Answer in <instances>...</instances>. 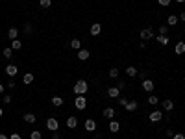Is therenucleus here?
I'll use <instances>...</instances> for the list:
<instances>
[{"instance_id": "nucleus-21", "label": "nucleus", "mask_w": 185, "mask_h": 139, "mask_svg": "<svg viewBox=\"0 0 185 139\" xmlns=\"http://www.w3.org/2000/svg\"><path fill=\"white\" fill-rule=\"evenodd\" d=\"M155 41H157L159 45H163V46H165V45H169V35H157Z\"/></svg>"}, {"instance_id": "nucleus-3", "label": "nucleus", "mask_w": 185, "mask_h": 139, "mask_svg": "<svg viewBox=\"0 0 185 139\" xmlns=\"http://www.w3.org/2000/svg\"><path fill=\"white\" fill-rule=\"evenodd\" d=\"M46 128H48L50 132H58V128H59V123H58V119H56V117H50V119H46Z\"/></svg>"}, {"instance_id": "nucleus-12", "label": "nucleus", "mask_w": 185, "mask_h": 139, "mask_svg": "<svg viewBox=\"0 0 185 139\" xmlns=\"http://www.w3.org/2000/svg\"><path fill=\"white\" fill-rule=\"evenodd\" d=\"M100 32H102V24L95 22V24L91 26V35H100Z\"/></svg>"}, {"instance_id": "nucleus-6", "label": "nucleus", "mask_w": 185, "mask_h": 139, "mask_svg": "<svg viewBox=\"0 0 185 139\" xmlns=\"http://www.w3.org/2000/svg\"><path fill=\"white\" fill-rule=\"evenodd\" d=\"M107 97H111V98H119V97H120V89H119L117 85L109 87V89H107Z\"/></svg>"}, {"instance_id": "nucleus-19", "label": "nucleus", "mask_w": 185, "mask_h": 139, "mask_svg": "<svg viewBox=\"0 0 185 139\" xmlns=\"http://www.w3.org/2000/svg\"><path fill=\"white\" fill-rule=\"evenodd\" d=\"M178 15H169V19H167V24L169 26H174V24H178Z\"/></svg>"}, {"instance_id": "nucleus-28", "label": "nucleus", "mask_w": 185, "mask_h": 139, "mask_svg": "<svg viewBox=\"0 0 185 139\" xmlns=\"http://www.w3.org/2000/svg\"><path fill=\"white\" fill-rule=\"evenodd\" d=\"M109 78H113V80H115V78H119V69H115V67L109 69Z\"/></svg>"}, {"instance_id": "nucleus-18", "label": "nucleus", "mask_w": 185, "mask_h": 139, "mask_svg": "<svg viewBox=\"0 0 185 139\" xmlns=\"http://www.w3.org/2000/svg\"><path fill=\"white\" fill-rule=\"evenodd\" d=\"M163 109H165V111H172V109H174V102L169 100V98L163 100Z\"/></svg>"}, {"instance_id": "nucleus-11", "label": "nucleus", "mask_w": 185, "mask_h": 139, "mask_svg": "<svg viewBox=\"0 0 185 139\" xmlns=\"http://www.w3.org/2000/svg\"><path fill=\"white\" fill-rule=\"evenodd\" d=\"M174 52H176L178 56H181V54H185V43H183V41H180V43H176V46H174Z\"/></svg>"}, {"instance_id": "nucleus-13", "label": "nucleus", "mask_w": 185, "mask_h": 139, "mask_svg": "<svg viewBox=\"0 0 185 139\" xmlns=\"http://www.w3.org/2000/svg\"><path fill=\"white\" fill-rule=\"evenodd\" d=\"M119 130H120V123H117V121H111L109 123V132L111 134H117Z\"/></svg>"}, {"instance_id": "nucleus-9", "label": "nucleus", "mask_w": 185, "mask_h": 139, "mask_svg": "<svg viewBox=\"0 0 185 139\" xmlns=\"http://www.w3.org/2000/svg\"><path fill=\"white\" fill-rule=\"evenodd\" d=\"M85 130L87 132H96V123L92 121V119H87L85 121Z\"/></svg>"}, {"instance_id": "nucleus-34", "label": "nucleus", "mask_w": 185, "mask_h": 139, "mask_svg": "<svg viewBox=\"0 0 185 139\" xmlns=\"http://www.w3.org/2000/svg\"><path fill=\"white\" fill-rule=\"evenodd\" d=\"M11 52L13 48H4V58H11Z\"/></svg>"}, {"instance_id": "nucleus-5", "label": "nucleus", "mask_w": 185, "mask_h": 139, "mask_svg": "<svg viewBox=\"0 0 185 139\" xmlns=\"http://www.w3.org/2000/svg\"><path fill=\"white\" fill-rule=\"evenodd\" d=\"M139 35H141V39H143V41L154 39V30H152V28H143V30H141V34H139Z\"/></svg>"}, {"instance_id": "nucleus-33", "label": "nucleus", "mask_w": 185, "mask_h": 139, "mask_svg": "<svg viewBox=\"0 0 185 139\" xmlns=\"http://www.w3.org/2000/svg\"><path fill=\"white\" fill-rule=\"evenodd\" d=\"M167 30L169 26H159V35H167Z\"/></svg>"}, {"instance_id": "nucleus-44", "label": "nucleus", "mask_w": 185, "mask_h": 139, "mask_svg": "<svg viewBox=\"0 0 185 139\" xmlns=\"http://www.w3.org/2000/svg\"><path fill=\"white\" fill-rule=\"evenodd\" d=\"M2 115H4V109H2V108H0V117H2Z\"/></svg>"}, {"instance_id": "nucleus-17", "label": "nucleus", "mask_w": 185, "mask_h": 139, "mask_svg": "<svg viewBox=\"0 0 185 139\" xmlns=\"http://www.w3.org/2000/svg\"><path fill=\"white\" fill-rule=\"evenodd\" d=\"M8 37H9L11 41H13V39H17V37H19V30H17L15 26H13V28H9V30H8Z\"/></svg>"}, {"instance_id": "nucleus-42", "label": "nucleus", "mask_w": 185, "mask_h": 139, "mask_svg": "<svg viewBox=\"0 0 185 139\" xmlns=\"http://www.w3.org/2000/svg\"><path fill=\"white\" fill-rule=\"evenodd\" d=\"M4 87H6L4 84H0V95H2V93H4Z\"/></svg>"}, {"instance_id": "nucleus-38", "label": "nucleus", "mask_w": 185, "mask_h": 139, "mask_svg": "<svg viewBox=\"0 0 185 139\" xmlns=\"http://www.w3.org/2000/svg\"><path fill=\"white\" fill-rule=\"evenodd\" d=\"M172 139H185V135H183V134H174Z\"/></svg>"}, {"instance_id": "nucleus-29", "label": "nucleus", "mask_w": 185, "mask_h": 139, "mask_svg": "<svg viewBox=\"0 0 185 139\" xmlns=\"http://www.w3.org/2000/svg\"><path fill=\"white\" fill-rule=\"evenodd\" d=\"M157 102H159V98H157L155 95H150V97H148V104H150V106H155Z\"/></svg>"}, {"instance_id": "nucleus-27", "label": "nucleus", "mask_w": 185, "mask_h": 139, "mask_svg": "<svg viewBox=\"0 0 185 139\" xmlns=\"http://www.w3.org/2000/svg\"><path fill=\"white\" fill-rule=\"evenodd\" d=\"M30 139H43V134H41L39 130H33V132L30 134Z\"/></svg>"}, {"instance_id": "nucleus-7", "label": "nucleus", "mask_w": 185, "mask_h": 139, "mask_svg": "<svg viewBox=\"0 0 185 139\" xmlns=\"http://www.w3.org/2000/svg\"><path fill=\"white\" fill-rule=\"evenodd\" d=\"M4 71H6V74H8V76H11V78H13V76L19 73V67H17V65H8V67L4 69Z\"/></svg>"}, {"instance_id": "nucleus-23", "label": "nucleus", "mask_w": 185, "mask_h": 139, "mask_svg": "<svg viewBox=\"0 0 185 139\" xmlns=\"http://www.w3.org/2000/svg\"><path fill=\"white\" fill-rule=\"evenodd\" d=\"M11 48H13V50H20V48H22V41L13 39V41H11Z\"/></svg>"}, {"instance_id": "nucleus-1", "label": "nucleus", "mask_w": 185, "mask_h": 139, "mask_svg": "<svg viewBox=\"0 0 185 139\" xmlns=\"http://www.w3.org/2000/svg\"><path fill=\"white\" fill-rule=\"evenodd\" d=\"M87 91H89V85H87L85 80H78L74 84V93H76V95H85Z\"/></svg>"}, {"instance_id": "nucleus-39", "label": "nucleus", "mask_w": 185, "mask_h": 139, "mask_svg": "<svg viewBox=\"0 0 185 139\" xmlns=\"http://www.w3.org/2000/svg\"><path fill=\"white\" fill-rule=\"evenodd\" d=\"M15 85H17V84L11 80V82H8V85H6V87H9V89H15Z\"/></svg>"}, {"instance_id": "nucleus-35", "label": "nucleus", "mask_w": 185, "mask_h": 139, "mask_svg": "<svg viewBox=\"0 0 185 139\" xmlns=\"http://www.w3.org/2000/svg\"><path fill=\"white\" fill-rule=\"evenodd\" d=\"M11 102V95H4V104H9Z\"/></svg>"}, {"instance_id": "nucleus-45", "label": "nucleus", "mask_w": 185, "mask_h": 139, "mask_svg": "<svg viewBox=\"0 0 185 139\" xmlns=\"http://www.w3.org/2000/svg\"><path fill=\"white\" fill-rule=\"evenodd\" d=\"M176 2H178V4H183V2H185V0H176Z\"/></svg>"}, {"instance_id": "nucleus-14", "label": "nucleus", "mask_w": 185, "mask_h": 139, "mask_svg": "<svg viewBox=\"0 0 185 139\" xmlns=\"http://www.w3.org/2000/svg\"><path fill=\"white\" fill-rule=\"evenodd\" d=\"M67 126L68 128H76L78 126V117H74V115H72V117H68L67 119Z\"/></svg>"}, {"instance_id": "nucleus-25", "label": "nucleus", "mask_w": 185, "mask_h": 139, "mask_svg": "<svg viewBox=\"0 0 185 139\" xmlns=\"http://www.w3.org/2000/svg\"><path fill=\"white\" fill-rule=\"evenodd\" d=\"M24 121H26V123H30V124H33V123L37 121V117H35L33 113H26V115H24Z\"/></svg>"}, {"instance_id": "nucleus-41", "label": "nucleus", "mask_w": 185, "mask_h": 139, "mask_svg": "<svg viewBox=\"0 0 185 139\" xmlns=\"http://www.w3.org/2000/svg\"><path fill=\"white\" fill-rule=\"evenodd\" d=\"M52 139H61V137H59V134H58V132H54V134H52Z\"/></svg>"}, {"instance_id": "nucleus-43", "label": "nucleus", "mask_w": 185, "mask_h": 139, "mask_svg": "<svg viewBox=\"0 0 185 139\" xmlns=\"http://www.w3.org/2000/svg\"><path fill=\"white\" fill-rule=\"evenodd\" d=\"M0 139H9V137H8L6 134H0Z\"/></svg>"}, {"instance_id": "nucleus-15", "label": "nucleus", "mask_w": 185, "mask_h": 139, "mask_svg": "<svg viewBox=\"0 0 185 139\" xmlns=\"http://www.w3.org/2000/svg\"><path fill=\"white\" fill-rule=\"evenodd\" d=\"M104 117H106V119H113V117H115V109H113L111 106H107V108L104 109Z\"/></svg>"}, {"instance_id": "nucleus-2", "label": "nucleus", "mask_w": 185, "mask_h": 139, "mask_svg": "<svg viewBox=\"0 0 185 139\" xmlns=\"http://www.w3.org/2000/svg\"><path fill=\"white\" fill-rule=\"evenodd\" d=\"M74 106H76V109H85L87 108V98L83 97V95H76V100H74Z\"/></svg>"}, {"instance_id": "nucleus-37", "label": "nucleus", "mask_w": 185, "mask_h": 139, "mask_svg": "<svg viewBox=\"0 0 185 139\" xmlns=\"http://www.w3.org/2000/svg\"><path fill=\"white\" fill-rule=\"evenodd\" d=\"M9 139H22V137H20V134H17V132H15V134H11V135H9Z\"/></svg>"}, {"instance_id": "nucleus-4", "label": "nucleus", "mask_w": 185, "mask_h": 139, "mask_svg": "<svg viewBox=\"0 0 185 139\" xmlns=\"http://www.w3.org/2000/svg\"><path fill=\"white\" fill-rule=\"evenodd\" d=\"M163 117H165V115H163V111H159V109H154V111L148 115V119H150L152 123H159Z\"/></svg>"}, {"instance_id": "nucleus-10", "label": "nucleus", "mask_w": 185, "mask_h": 139, "mask_svg": "<svg viewBox=\"0 0 185 139\" xmlns=\"http://www.w3.org/2000/svg\"><path fill=\"white\" fill-rule=\"evenodd\" d=\"M154 87H155V85H154V82H152V80H148V78H146V80H143V89H145V91L152 93V91H154Z\"/></svg>"}, {"instance_id": "nucleus-31", "label": "nucleus", "mask_w": 185, "mask_h": 139, "mask_svg": "<svg viewBox=\"0 0 185 139\" xmlns=\"http://www.w3.org/2000/svg\"><path fill=\"white\" fill-rule=\"evenodd\" d=\"M170 2H172V0H157V4H159V6H163V8H169Z\"/></svg>"}, {"instance_id": "nucleus-32", "label": "nucleus", "mask_w": 185, "mask_h": 139, "mask_svg": "<svg viewBox=\"0 0 185 139\" xmlns=\"http://www.w3.org/2000/svg\"><path fill=\"white\" fill-rule=\"evenodd\" d=\"M24 32H26V34L30 35V34L33 32V28H32V24H28V22H26V24H24Z\"/></svg>"}, {"instance_id": "nucleus-40", "label": "nucleus", "mask_w": 185, "mask_h": 139, "mask_svg": "<svg viewBox=\"0 0 185 139\" xmlns=\"http://www.w3.org/2000/svg\"><path fill=\"white\" fill-rule=\"evenodd\" d=\"M178 19H181V22H185V11H181V13H180V17H178Z\"/></svg>"}, {"instance_id": "nucleus-8", "label": "nucleus", "mask_w": 185, "mask_h": 139, "mask_svg": "<svg viewBox=\"0 0 185 139\" xmlns=\"http://www.w3.org/2000/svg\"><path fill=\"white\" fill-rule=\"evenodd\" d=\"M89 56H91V52H89L87 48H80V50H78V59H80V61L89 59Z\"/></svg>"}, {"instance_id": "nucleus-30", "label": "nucleus", "mask_w": 185, "mask_h": 139, "mask_svg": "<svg viewBox=\"0 0 185 139\" xmlns=\"http://www.w3.org/2000/svg\"><path fill=\"white\" fill-rule=\"evenodd\" d=\"M39 4H41V8H50L52 0H39Z\"/></svg>"}, {"instance_id": "nucleus-26", "label": "nucleus", "mask_w": 185, "mask_h": 139, "mask_svg": "<svg viewBox=\"0 0 185 139\" xmlns=\"http://www.w3.org/2000/svg\"><path fill=\"white\" fill-rule=\"evenodd\" d=\"M52 104H54L56 108H59V106H63V98L56 95V97H52Z\"/></svg>"}, {"instance_id": "nucleus-36", "label": "nucleus", "mask_w": 185, "mask_h": 139, "mask_svg": "<svg viewBox=\"0 0 185 139\" xmlns=\"http://www.w3.org/2000/svg\"><path fill=\"white\" fill-rule=\"evenodd\" d=\"M117 102H119V104H120V106H126V104H128V98H119V100H117Z\"/></svg>"}, {"instance_id": "nucleus-22", "label": "nucleus", "mask_w": 185, "mask_h": 139, "mask_svg": "<svg viewBox=\"0 0 185 139\" xmlns=\"http://www.w3.org/2000/svg\"><path fill=\"white\" fill-rule=\"evenodd\" d=\"M22 82H24L26 85H30V84L33 82V74H32V73H26L24 76H22Z\"/></svg>"}, {"instance_id": "nucleus-20", "label": "nucleus", "mask_w": 185, "mask_h": 139, "mask_svg": "<svg viewBox=\"0 0 185 139\" xmlns=\"http://www.w3.org/2000/svg\"><path fill=\"white\" fill-rule=\"evenodd\" d=\"M126 74H128V76H131V78H135V76H137V69H135L133 65L126 67Z\"/></svg>"}, {"instance_id": "nucleus-24", "label": "nucleus", "mask_w": 185, "mask_h": 139, "mask_svg": "<svg viewBox=\"0 0 185 139\" xmlns=\"http://www.w3.org/2000/svg\"><path fill=\"white\" fill-rule=\"evenodd\" d=\"M71 48L80 50V48H82V41H80V39H72V41H71Z\"/></svg>"}, {"instance_id": "nucleus-16", "label": "nucleus", "mask_w": 185, "mask_h": 139, "mask_svg": "<svg viewBox=\"0 0 185 139\" xmlns=\"http://www.w3.org/2000/svg\"><path fill=\"white\" fill-rule=\"evenodd\" d=\"M124 108H126L128 111H135V109L139 108V104H137V100H128V104H126Z\"/></svg>"}]
</instances>
